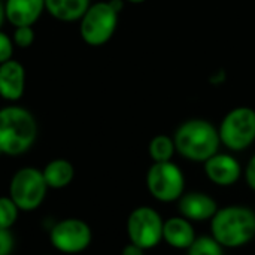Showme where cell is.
Segmentation results:
<instances>
[{
    "label": "cell",
    "mask_w": 255,
    "mask_h": 255,
    "mask_svg": "<svg viewBox=\"0 0 255 255\" xmlns=\"http://www.w3.org/2000/svg\"><path fill=\"white\" fill-rule=\"evenodd\" d=\"M211 233L223 248H242L255 238V212L242 205L220 208L211 220Z\"/></svg>",
    "instance_id": "cell-1"
},
{
    "label": "cell",
    "mask_w": 255,
    "mask_h": 255,
    "mask_svg": "<svg viewBox=\"0 0 255 255\" xmlns=\"http://www.w3.org/2000/svg\"><path fill=\"white\" fill-rule=\"evenodd\" d=\"M37 137V123L21 106L0 109V154L16 157L27 152Z\"/></svg>",
    "instance_id": "cell-2"
},
{
    "label": "cell",
    "mask_w": 255,
    "mask_h": 255,
    "mask_svg": "<svg viewBox=\"0 0 255 255\" xmlns=\"http://www.w3.org/2000/svg\"><path fill=\"white\" fill-rule=\"evenodd\" d=\"M176 152L190 161L205 163L220 148L218 130L205 120H188L181 124L173 136Z\"/></svg>",
    "instance_id": "cell-3"
},
{
    "label": "cell",
    "mask_w": 255,
    "mask_h": 255,
    "mask_svg": "<svg viewBox=\"0 0 255 255\" xmlns=\"http://www.w3.org/2000/svg\"><path fill=\"white\" fill-rule=\"evenodd\" d=\"M42 170L36 167H22L16 170L9 184V197L22 212L36 211L48 193Z\"/></svg>",
    "instance_id": "cell-4"
},
{
    "label": "cell",
    "mask_w": 255,
    "mask_h": 255,
    "mask_svg": "<svg viewBox=\"0 0 255 255\" xmlns=\"http://www.w3.org/2000/svg\"><path fill=\"white\" fill-rule=\"evenodd\" d=\"M146 188L161 203L178 202L185 190V176L172 161L154 163L146 172Z\"/></svg>",
    "instance_id": "cell-5"
},
{
    "label": "cell",
    "mask_w": 255,
    "mask_h": 255,
    "mask_svg": "<svg viewBox=\"0 0 255 255\" xmlns=\"http://www.w3.org/2000/svg\"><path fill=\"white\" fill-rule=\"evenodd\" d=\"M118 24V12L109 1H97L90 4L81 18V37L91 46L105 45L115 33Z\"/></svg>",
    "instance_id": "cell-6"
},
{
    "label": "cell",
    "mask_w": 255,
    "mask_h": 255,
    "mask_svg": "<svg viewBox=\"0 0 255 255\" xmlns=\"http://www.w3.org/2000/svg\"><path fill=\"white\" fill-rule=\"evenodd\" d=\"M220 140L232 151H244L255 140V111L247 106L230 111L220 126Z\"/></svg>",
    "instance_id": "cell-7"
},
{
    "label": "cell",
    "mask_w": 255,
    "mask_h": 255,
    "mask_svg": "<svg viewBox=\"0 0 255 255\" xmlns=\"http://www.w3.org/2000/svg\"><path fill=\"white\" fill-rule=\"evenodd\" d=\"M163 218L149 206H139L127 218V235L131 244L146 250L155 248L163 241Z\"/></svg>",
    "instance_id": "cell-8"
},
{
    "label": "cell",
    "mask_w": 255,
    "mask_h": 255,
    "mask_svg": "<svg viewBox=\"0 0 255 255\" xmlns=\"http://www.w3.org/2000/svg\"><path fill=\"white\" fill-rule=\"evenodd\" d=\"M91 227L79 218L61 220L49 232L51 245L63 254H79L91 245Z\"/></svg>",
    "instance_id": "cell-9"
},
{
    "label": "cell",
    "mask_w": 255,
    "mask_h": 255,
    "mask_svg": "<svg viewBox=\"0 0 255 255\" xmlns=\"http://www.w3.org/2000/svg\"><path fill=\"white\" fill-rule=\"evenodd\" d=\"M205 175L215 185L232 187L239 181L242 167L233 155L217 152L205 161Z\"/></svg>",
    "instance_id": "cell-10"
},
{
    "label": "cell",
    "mask_w": 255,
    "mask_h": 255,
    "mask_svg": "<svg viewBox=\"0 0 255 255\" xmlns=\"http://www.w3.org/2000/svg\"><path fill=\"white\" fill-rule=\"evenodd\" d=\"M178 209L181 217L190 221H206L212 220L220 208L212 196L202 191H191L182 194L178 200Z\"/></svg>",
    "instance_id": "cell-11"
},
{
    "label": "cell",
    "mask_w": 255,
    "mask_h": 255,
    "mask_svg": "<svg viewBox=\"0 0 255 255\" xmlns=\"http://www.w3.org/2000/svg\"><path fill=\"white\" fill-rule=\"evenodd\" d=\"M25 90V69L16 60L0 64V96L4 100L16 102Z\"/></svg>",
    "instance_id": "cell-12"
},
{
    "label": "cell",
    "mask_w": 255,
    "mask_h": 255,
    "mask_svg": "<svg viewBox=\"0 0 255 255\" xmlns=\"http://www.w3.org/2000/svg\"><path fill=\"white\" fill-rule=\"evenodd\" d=\"M45 10V0H6V19L13 27L33 25Z\"/></svg>",
    "instance_id": "cell-13"
},
{
    "label": "cell",
    "mask_w": 255,
    "mask_h": 255,
    "mask_svg": "<svg viewBox=\"0 0 255 255\" xmlns=\"http://www.w3.org/2000/svg\"><path fill=\"white\" fill-rule=\"evenodd\" d=\"M196 238L191 221L181 215L172 217L163 224V241L175 250H188Z\"/></svg>",
    "instance_id": "cell-14"
},
{
    "label": "cell",
    "mask_w": 255,
    "mask_h": 255,
    "mask_svg": "<svg viewBox=\"0 0 255 255\" xmlns=\"http://www.w3.org/2000/svg\"><path fill=\"white\" fill-rule=\"evenodd\" d=\"M48 188L63 190L69 187L75 178V167L69 160L55 158L51 160L42 170Z\"/></svg>",
    "instance_id": "cell-15"
},
{
    "label": "cell",
    "mask_w": 255,
    "mask_h": 255,
    "mask_svg": "<svg viewBox=\"0 0 255 255\" xmlns=\"http://www.w3.org/2000/svg\"><path fill=\"white\" fill-rule=\"evenodd\" d=\"M88 7L90 0H45L48 13L63 22L81 19Z\"/></svg>",
    "instance_id": "cell-16"
},
{
    "label": "cell",
    "mask_w": 255,
    "mask_h": 255,
    "mask_svg": "<svg viewBox=\"0 0 255 255\" xmlns=\"http://www.w3.org/2000/svg\"><path fill=\"white\" fill-rule=\"evenodd\" d=\"M148 152H149V157L152 158L154 163L170 161L173 154L176 152L175 142L172 137H169L166 134H158V136L152 137V140L149 142Z\"/></svg>",
    "instance_id": "cell-17"
},
{
    "label": "cell",
    "mask_w": 255,
    "mask_h": 255,
    "mask_svg": "<svg viewBox=\"0 0 255 255\" xmlns=\"http://www.w3.org/2000/svg\"><path fill=\"white\" fill-rule=\"evenodd\" d=\"M187 255H224V248L212 236H199L187 250Z\"/></svg>",
    "instance_id": "cell-18"
},
{
    "label": "cell",
    "mask_w": 255,
    "mask_h": 255,
    "mask_svg": "<svg viewBox=\"0 0 255 255\" xmlns=\"http://www.w3.org/2000/svg\"><path fill=\"white\" fill-rule=\"evenodd\" d=\"M19 209L9 196L0 197V229L10 230L18 220Z\"/></svg>",
    "instance_id": "cell-19"
},
{
    "label": "cell",
    "mask_w": 255,
    "mask_h": 255,
    "mask_svg": "<svg viewBox=\"0 0 255 255\" xmlns=\"http://www.w3.org/2000/svg\"><path fill=\"white\" fill-rule=\"evenodd\" d=\"M13 45L19 48H28L34 42V31L31 25H24V27H15L13 36H12Z\"/></svg>",
    "instance_id": "cell-20"
},
{
    "label": "cell",
    "mask_w": 255,
    "mask_h": 255,
    "mask_svg": "<svg viewBox=\"0 0 255 255\" xmlns=\"http://www.w3.org/2000/svg\"><path fill=\"white\" fill-rule=\"evenodd\" d=\"M13 54V40L3 31H0V64L12 58Z\"/></svg>",
    "instance_id": "cell-21"
},
{
    "label": "cell",
    "mask_w": 255,
    "mask_h": 255,
    "mask_svg": "<svg viewBox=\"0 0 255 255\" xmlns=\"http://www.w3.org/2000/svg\"><path fill=\"white\" fill-rule=\"evenodd\" d=\"M15 247V239L10 230L0 229V255H10Z\"/></svg>",
    "instance_id": "cell-22"
},
{
    "label": "cell",
    "mask_w": 255,
    "mask_h": 255,
    "mask_svg": "<svg viewBox=\"0 0 255 255\" xmlns=\"http://www.w3.org/2000/svg\"><path fill=\"white\" fill-rule=\"evenodd\" d=\"M245 181L248 184V187L255 191V154L251 157V160L248 161L247 167H245Z\"/></svg>",
    "instance_id": "cell-23"
},
{
    "label": "cell",
    "mask_w": 255,
    "mask_h": 255,
    "mask_svg": "<svg viewBox=\"0 0 255 255\" xmlns=\"http://www.w3.org/2000/svg\"><path fill=\"white\" fill-rule=\"evenodd\" d=\"M145 254V250L143 248H140V247H137V245H134V244H128V245H126L124 248H123V251H121V255H143Z\"/></svg>",
    "instance_id": "cell-24"
},
{
    "label": "cell",
    "mask_w": 255,
    "mask_h": 255,
    "mask_svg": "<svg viewBox=\"0 0 255 255\" xmlns=\"http://www.w3.org/2000/svg\"><path fill=\"white\" fill-rule=\"evenodd\" d=\"M226 78H227L226 72H224L223 69H220V70H215V72L209 76V81H211V84H214V85H221V84L226 81Z\"/></svg>",
    "instance_id": "cell-25"
},
{
    "label": "cell",
    "mask_w": 255,
    "mask_h": 255,
    "mask_svg": "<svg viewBox=\"0 0 255 255\" xmlns=\"http://www.w3.org/2000/svg\"><path fill=\"white\" fill-rule=\"evenodd\" d=\"M109 3H111V6L120 13L121 12V9L124 7V1L123 0H109Z\"/></svg>",
    "instance_id": "cell-26"
},
{
    "label": "cell",
    "mask_w": 255,
    "mask_h": 255,
    "mask_svg": "<svg viewBox=\"0 0 255 255\" xmlns=\"http://www.w3.org/2000/svg\"><path fill=\"white\" fill-rule=\"evenodd\" d=\"M6 19V12H4V3L0 1V27L3 25V21Z\"/></svg>",
    "instance_id": "cell-27"
},
{
    "label": "cell",
    "mask_w": 255,
    "mask_h": 255,
    "mask_svg": "<svg viewBox=\"0 0 255 255\" xmlns=\"http://www.w3.org/2000/svg\"><path fill=\"white\" fill-rule=\"evenodd\" d=\"M127 1H130V3H143L145 0H127Z\"/></svg>",
    "instance_id": "cell-28"
}]
</instances>
